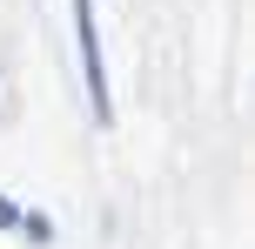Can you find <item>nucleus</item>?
<instances>
[{
  "label": "nucleus",
  "mask_w": 255,
  "mask_h": 249,
  "mask_svg": "<svg viewBox=\"0 0 255 249\" xmlns=\"http://www.w3.org/2000/svg\"><path fill=\"white\" fill-rule=\"evenodd\" d=\"M13 223H20V209H13V202L0 196V229H13Z\"/></svg>",
  "instance_id": "obj_3"
},
{
  "label": "nucleus",
  "mask_w": 255,
  "mask_h": 249,
  "mask_svg": "<svg viewBox=\"0 0 255 249\" xmlns=\"http://www.w3.org/2000/svg\"><path fill=\"white\" fill-rule=\"evenodd\" d=\"M74 47H81V74H88V108L94 121H115V94H108V61H101V13L94 0H74Z\"/></svg>",
  "instance_id": "obj_1"
},
{
  "label": "nucleus",
  "mask_w": 255,
  "mask_h": 249,
  "mask_svg": "<svg viewBox=\"0 0 255 249\" xmlns=\"http://www.w3.org/2000/svg\"><path fill=\"white\" fill-rule=\"evenodd\" d=\"M20 229H27V243H54V223H47V216H34V209L20 216Z\"/></svg>",
  "instance_id": "obj_2"
}]
</instances>
